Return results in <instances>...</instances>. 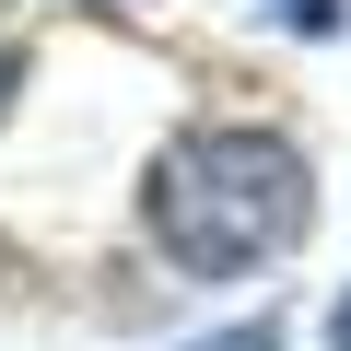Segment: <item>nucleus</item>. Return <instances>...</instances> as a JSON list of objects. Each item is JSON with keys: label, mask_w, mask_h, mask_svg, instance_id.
<instances>
[{"label": "nucleus", "mask_w": 351, "mask_h": 351, "mask_svg": "<svg viewBox=\"0 0 351 351\" xmlns=\"http://www.w3.org/2000/svg\"><path fill=\"white\" fill-rule=\"evenodd\" d=\"M141 234L176 281L234 293L316 234V152L269 117H188L141 164Z\"/></svg>", "instance_id": "f257e3e1"}, {"label": "nucleus", "mask_w": 351, "mask_h": 351, "mask_svg": "<svg viewBox=\"0 0 351 351\" xmlns=\"http://www.w3.org/2000/svg\"><path fill=\"white\" fill-rule=\"evenodd\" d=\"M328 351H351V293H328Z\"/></svg>", "instance_id": "39448f33"}, {"label": "nucleus", "mask_w": 351, "mask_h": 351, "mask_svg": "<svg viewBox=\"0 0 351 351\" xmlns=\"http://www.w3.org/2000/svg\"><path fill=\"white\" fill-rule=\"evenodd\" d=\"M269 24H281V36H339L351 0H269Z\"/></svg>", "instance_id": "7ed1b4c3"}, {"label": "nucleus", "mask_w": 351, "mask_h": 351, "mask_svg": "<svg viewBox=\"0 0 351 351\" xmlns=\"http://www.w3.org/2000/svg\"><path fill=\"white\" fill-rule=\"evenodd\" d=\"M24 82H36V59H24L12 36H0V129H12V106H24Z\"/></svg>", "instance_id": "20e7f679"}, {"label": "nucleus", "mask_w": 351, "mask_h": 351, "mask_svg": "<svg viewBox=\"0 0 351 351\" xmlns=\"http://www.w3.org/2000/svg\"><path fill=\"white\" fill-rule=\"evenodd\" d=\"M293 328H281V304H246L234 328H211V339H188V351H281Z\"/></svg>", "instance_id": "f03ea898"}]
</instances>
